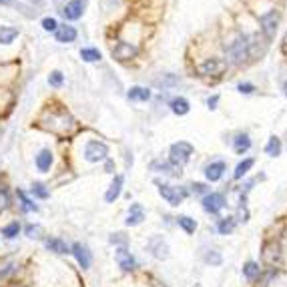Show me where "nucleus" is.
<instances>
[{
	"mask_svg": "<svg viewBox=\"0 0 287 287\" xmlns=\"http://www.w3.org/2000/svg\"><path fill=\"white\" fill-rule=\"evenodd\" d=\"M225 169H227V165H225L223 161H215V163H211V165H207V167H205V177H207V181H211V183L221 181V179H223V173H225Z\"/></svg>",
	"mask_w": 287,
	"mask_h": 287,
	"instance_id": "f8f14e48",
	"label": "nucleus"
},
{
	"mask_svg": "<svg viewBox=\"0 0 287 287\" xmlns=\"http://www.w3.org/2000/svg\"><path fill=\"white\" fill-rule=\"evenodd\" d=\"M235 225H237L235 217H223V219H219V223H217V231H219L221 235H231V233L235 231Z\"/></svg>",
	"mask_w": 287,
	"mask_h": 287,
	"instance_id": "aec40b11",
	"label": "nucleus"
},
{
	"mask_svg": "<svg viewBox=\"0 0 287 287\" xmlns=\"http://www.w3.org/2000/svg\"><path fill=\"white\" fill-rule=\"evenodd\" d=\"M46 249H50V251H54V253H70V247L63 241V239H59V237H50V239H46Z\"/></svg>",
	"mask_w": 287,
	"mask_h": 287,
	"instance_id": "6ab92c4d",
	"label": "nucleus"
},
{
	"mask_svg": "<svg viewBox=\"0 0 287 287\" xmlns=\"http://www.w3.org/2000/svg\"><path fill=\"white\" fill-rule=\"evenodd\" d=\"M43 28L48 30V32H52V30L59 28V22H56L54 18H44V21H43Z\"/></svg>",
	"mask_w": 287,
	"mask_h": 287,
	"instance_id": "4c0bfd02",
	"label": "nucleus"
},
{
	"mask_svg": "<svg viewBox=\"0 0 287 287\" xmlns=\"http://www.w3.org/2000/svg\"><path fill=\"white\" fill-rule=\"evenodd\" d=\"M285 239H287V235H285Z\"/></svg>",
	"mask_w": 287,
	"mask_h": 287,
	"instance_id": "de8ad7c7",
	"label": "nucleus"
},
{
	"mask_svg": "<svg viewBox=\"0 0 287 287\" xmlns=\"http://www.w3.org/2000/svg\"><path fill=\"white\" fill-rule=\"evenodd\" d=\"M76 38V28L74 26H61V28H56V43H72Z\"/></svg>",
	"mask_w": 287,
	"mask_h": 287,
	"instance_id": "a211bd4d",
	"label": "nucleus"
},
{
	"mask_svg": "<svg viewBox=\"0 0 287 287\" xmlns=\"http://www.w3.org/2000/svg\"><path fill=\"white\" fill-rule=\"evenodd\" d=\"M283 92H285V97H287V81H285V85H283Z\"/></svg>",
	"mask_w": 287,
	"mask_h": 287,
	"instance_id": "49530a36",
	"label": "nucleus"
},
{
	"mask_svg": "<svg viewBox=\"0 0 287 287\" xmlns=\"http://www.w3.org/2000/svg\"><path fill=\"white\" fill-rule=\"evenodd\" d=\"M191 155H193V147H191L189 143H185V141H179V143L171 145V159L169 161L173 165H177V167H181L191 159Z\"/></svg>",
	"mask_w": 287,
	"mask_h": 287,
	"instance_id": "f03ea898",
	"label": "nucleus"
},
{
	"mask_svg": "<svg viewBox=\"0 0 287 287\" xmlns=\"http://www.w3.org/2000/svg\"><path fill=\"white\" fill-rule=\"evenodd\" d=\"M177 225L183 229L185 233H189V235L195 233V229H197V221L191 219L189 215H179V217H177Z\"/></svg>",
	"mask_w": 287,
	"mask_h": 287,
	"instance_id": "393cba45",
	"label": "nucleus"
},
{
	"mask_svg": "<svg viewBox=\"0 0 287 287\" xmlns=\"http://www.w3.org/2000/svg\"><path fill=\"white\" fill-rule=\"evenodd\" d=\"M85 6H87V0H70V2L63 8V14H65V18H68V21H79L85 12Z\"/></svg>",
	"mask_w": 287,
	"mask_h": 287,
	"instance_id": "9d476101",
	"label": "nucleus"
},
{
	"mask_svg": "<svg viewBox=\"0 0 287 287\" xmlns=\"http://www.w3.org/2000/svg\"><path fill=\"white\" fill-rule=\"evenodd\" d=\"M18 233H21V223H18V221H12V223H8L6 227H2V235H4L6 239L18 237Z\"/></svg>",
	"mask_w": 287,
	"mask_h": 287,
	"instance_id": "7c9ffc66",
	"label": "nucleus"
},
{
	"mask_svg": "<svg viewBox=\"0 0 287 287\" xmlns=\"http://www.w3.org/2000/svg\"><path fill=\"white\" fill-rule=\"evenodd\" d=\"M81 56H83V61H87V63H97V61H101V52L97 48H83L81 50Z\"/></svg>",
	"mask_w": 287,
	"mask_h": 287,
	"instance_id": "2f4dec72",
	"label": "nucleus"
},
{
	"mask_svg": "<svg viewBox=\"0 0 287 287\" xmlns=\"http://www.w3.org/2000/svg\"><path fill=\"white\" fill-rule=\"evenodd\" d=\"M191 187H193L195 193H203V195H209V193H211V191H209V187H207V185H203V183H193Z\"/></svg>",
	"mask_w": 287,
	"mask_h": 287,
	"instance_id": "ea45409f",
	"label": "nucleus"
},
{
	"mask_svg": "<svg viewBox=\"0 0 287 287\" xmlns=\"http://www.w3.org/2000/svg\"><path fill=\"white\" fill-rule=\"evenodd\" d=\"M237 219L239 221H249V211H247V209L245 207H239V211H237Z\"/></svg>",
	"mask_w": 287,
	"mask_h": 287,
	"instance_id": "79ce46f5",
	"label": "nucleus"
},
{
	"mask_svg": "<svg viewBox=\"0 0 287 287\" xmlns=\"http://www.w3.org/2000/svg\"><path fill=\"white\" fill-rule=\"evenodd\" d=\"M237 90H239V92H245V94H249V92H253V90H255V87H253V85H249V83H241V85L237 87Z\"/></svg>",
	"mask_w": 287,
	"mask_h": 287,
	"instance_id": "a19ab883",
	"label": "nucleus"
},
{
	"mask_svg": "<svg viewBox=\"0 0 287 287\" xmlns=\"http://www.w3.org/2000/svg\"><path fill=\"white\" fill-rule=\"evenodd\" d=\"M159 195L169 203V205H173V207H177V205H181V201L189 195L185 189H175V187H171V185H163V183H159Z\"/></svg>",
	"mask_w": 287,
	"mask_h": 287,
	"instance_id": "20e7f679",
	"label": "nucleus"
},
{
	"mask_svg": "<svg viewBox=\"0 0 287 287\" xmlns=\"http://www.w3.org/2000/svg\"><path fill=\"white\" fill-rule=\"evenodd\" d=\"M243 275L247 281H255L259 275H261V267L255 263V261H247L243 265Z\"/></svg>",
	"mask_w": 287,
	"mask_h": 287,
	"instance_id": "4be33fe9",
	"label": "nucleus"
},
{
	"mask_svg": "<svg viewBox=\"0 0 287 287\" xmlns=\"http://www.w3.org/2000/svg\"><path fill=\"white\" fill-rule=\"evenodd\" d=\"M265 153L269 157H279V153H281V141H279V137H271L269 139V143L265 145Z\"/></svg>",
	"mask_w": 287,
	"mask_h": 287,
	"instance_id": "bb28decb",
	"label": "nucleus"
},
{
	"mask_svg": "<svg viewBox=\"0 0 287 287\" xmlns=\"http://www.w3.org/2000/svg\"><path fill=\"white\" fill-rule=\"evenodd\" d=\"M147 247L151 255L155 259H167L169 257V245L165 243V239L161 235H153L149 241H147Z\"/></svg>",
	"mask_w": 287,
	"mask_h": 287,
	"instance_id": "0eeeda50",
	"label": "nucleus"
},
{
	"mask_svg": "<svg viewBox=\"0 0 287 287\" xmlns=\"http://www.w3.org/2000/svg\"><path fill=\"white\" fill-rule=\"evenodd\" d=\"M217 101H219L217 97H213V99H209V101H207V105H209V109H215V105H217Z\"/></svg>",
	"mask_w": 287,
	"mask_h": 287,
	"instance_id": "37998d69",
	"label": "nucleus"
},
{
	"mask_svg": "<svg viewBox=\"0 0 287 287\" xmlns=\"http://www.w3.org/2000/svg\"><path fill=\"white\" fill-rule=\"evenodd\" d=\"M279 21H281L279 10H269V12H265V14L259 16V24H261V30H263L267 41H271V38L275 36Z\"/></svg>",
	"mask_w": 287,
	"mask_h": 287,
	"instance_id": "f257e3e1",
	"label": "nucleus"
},
{
	"mask_svg": "<svg viewBox=\"0 0 287 287\" xmlns=\"http://www.w3.org/2000/svg\"><path fill=\"white\" fill-rule=\"evenodd\" d=\"M107 155H109V147L101 141H88L85 147V159L90 163H99L107 159Z\"/></svg>",
	"mask_w": 287,
	"mask_h": 287,
	"instance_id": "7ed1b4c3",
	"label": "nucleus"
},
{
	"mask_svg": "<svg viewBox=\"0 0 287 287\" xmlns=\"http://www.w3.org/2000/svg\"><path fill=\"white\" fill-rule=\"evenodd\" d=\"M114 259H117L119 267L123 271H132L135 269V257L131 255V251L127 249V247H117V251H114Z\"/></svg>",
	"mask_w": 287,
	"mask_h": 287,
	"instance_id": "1a4fd4ad",
	"label": "nucleus"
},
{
	"mask_svg": "<svg viewBox=\"0 0 287 287\" xmlns=\"http://www.w3.org/2000/svg\"><path fill=\"white\" fill-rule=\"evenodd\" d=\"M26 235H28L30 239H41V237H43V227L30 223V225L26 227Z\"/></svg>",
	"mask_w": 287,
	"mask_h": 287,
	"instance_id": "72a5a7b5",
	"label": "nucleus"
},
{
	"mask_svg": "<svg viewBox=\"0 0 287 287\" xmlns=\"http://www.w3.org/2000/svg\"><path fill=\"white\" fill-rule=\"evenodd\" d=\"M8 195H6V191H0V213H2V211H6V209H8Z\"/></svg>",
	"mask_w": 287,
	"mask_h": 287,
	"instance_id": "58836bf2",
	"label": "nucleus"
},
{
	"mask_svg": "<svg viewBox=\"0 0 287 287\" xmlns=\"http://www.w3.org/2000/svg\"><path fill=\"white\" fill-rule=\"evenodd\" d=\"M16 36H18V30L16 28H10V26H2V28H0V43H2V44H10Z\"/></svg>",
	"mask_w": 287,
	"mask_h": 287,
	"instance_id": "cd10ccee",
	"label": "nucleus"
},
{
	"mask_svg": "<svg viewBox=\"0 0 287 287\" xmlns=\"http://www.w3.org/2000/svg\"><path fill=\"white\" fill-rule=\"evenodd\" d=\"M151 171H155V173H163V175H171V177H179L181 175V167L173 165L171 161H153L151 163Z\"/></svg>",
	"mask_w": 287,
	"mask_h": 287,
	"instance_id": "9b49d317",
	"label": "nucleus"
},
{
	"mask_svg": "<svg viewBox=\"0 0 287 287\" xmlns=\"http://www.w3.org/2000/svg\"><path fill=\"white\" fill-rule=\"evenodd\" d=\"M123 183H125V177L123 175H117L112 179V183H110V187H109V191H107V195H105V201L107 203H114L119 199V195H121V189H123Z\"/></svg>",
	"mask_w": 287,
	"mask_h": 287,
	"instance_id": "4468645a",
	"label": "nucleus"
},
{
	"mask_svg": "<svg viewBox=\"0 0 287 287\" xmlns=\"http://www.w3.org/2000/svg\"><path fill=\"white\" fill-rule=\"evenodd\" d=\"M70 253L76 257V261H79V265L83 267V269H88V267H90L92 255H90V251H88L87 245H83V243H72Z\"/></svg>",
	"mask_w": 287,
	"mask_h": 287,
	"instance_id": "6e6552de",
	"label": "nucleus"
},
{
	"mask_svg": "<svg viewBox=\"0 0 287 287\" xmlns=\"http://www.w3.org/2000/svg\"><path fill=\"white\" fill-rule=\"evenodd\" d=\"M253 159H243L239 165H237V169H235V173H233V177L235 179H241V177H245L247 175V171H249L251 167H253Z\"/></svg>",
	"mask_w": 287,
	"mask_h": 287,
	"instance_id": "c756f323",
	"label": "nucleus"
},
{
	"mask_svg": "<svg viewBox=\"0 0 287 287\" xmlns=\"http://www.w3.org/2000/svg\"><path fill=\"white\" fill-rule=\"evenodd\" d=\"M112 167H114L112 161H107V173H112Z\"/></svg>",
	"mask_w": 287,
	"mask_h": 287,
	"instance_id": "c03bdc74",
	"label": "nucleus"
},
{
	"mask_svg": "<svg viewBox=\"0 0 287 287\" xmlns=\"http://www.w3.org/2000/svg\"><path fill=\"white\" fill-rule=\"evenodd\" d=\"M201 205H203V209H205L207 213L217 215L221 209L227 205V201H225V195H223V193H209V195L203 197Z\"/></svg>",
	"mask_w": 287,
	"mask_h": 287,
	"instance_id": "423d86ee",
	"label": "nucleus"
},
{
	"mask_svg": "<svg viewBox=\"0 0 287 287\" xmlns=\"http://www.w3.org/2000/svg\"><path fill=\"white\" fill-rule=\"evenodd\" d=\"M143 221H145V211H143V207H141L139 203H132V205L129 207V217L125 219V225L137 227V225H141Z\"/></svg>",
	"mask_w": 287,
	"mask_h": 287,
	"instance_id": "ddd939ff",
	"label": "nucleus"
},
{
	"mask_svg": "<svg viewBox=\"0 0 287 287\" xmlns=\"http://www.w3.org/2000/svg\"><path fill=\"white\" fill-rule=\"evenodd\" d=\"M32 195L38 197V199H48V191L44 189V185L34 183V185H32Z\"/></svg>",
	"mask_w": 287,
	"mask_h": 287,
	"instance_id": "f704fd0d",
	"label": "nucleus"
},
{
	"mask_svg": "<svg viewBox=\"0 0 287 287\" xmlns=\"http://www.w3.org/2000/svg\"><path fill=\"white\" fill-rule=\"evenodd\" d=\"M110 243L121 245V247H127V245H129V239H127L123 233H112V235H110Z\"/></svg>",
	"mask_w": 287,
	"mask_h": 287,
	"instance_id": "e433bc0d",
	"label": "nucleus"
},
{
	"mask_svg": "<svg viewBox=\"0 0 287 287\" xmlns=\"http://www.w3.org/2000/svg\"><path fill=\"white\" fill-rule=\"evenodd\" d=\"M50 165H52V153L48 149H43L36 155V167H38L41 173H46V171L50 169Z\"/></svg>",
	"mask_w": 287,
	"mask_h": 287,
	"instance_id": "f3484780",
	"label": "nucleus"
},
{
	"mask_svg": "<svg viewBox=\"0 0 287 287\" xmlns=\"http://www.w3.org/2000/svg\"><path fill=\"white\" fill-rule=\"evenodd\" d=\"M127 97H129V101H149L151 99V90L143 88V87H132Z\"/></svg>",
	"mask_w": 287,
	"mask_h": 287,
	"instance_id": "b1692460",
	"label": "nucleus"
},
{
	"mask_svg": "<svg viewBox=\"0 0 287 287\" xmlns=\"http://www.w3.org/2000/svg\"><path fill=\"white\" fill-rule=\"evenodd\" d=\"M225 68H227V65L223 61H219V59H209V61H205L201 65L203 74H221Z\"/></svg>",
	"mask_w": 287,
	"mask_h": 287,
	"instance_id": "dca6fc26",
	"label": "nucleus"
},
{
	"mask_svg": "<svg viewBox=\"0 0 287 287\" xmlns=\"http://www.w3.org/2000/svg\"><path fill=\"white\" fill-rule=\"evenodd\" d=\"M135 54H137V48L127 44V43H121L117 48H114V56H117V59H121V61L131 59V56H135Z\"/></svg>",
	"mask_w": 287,
	"mask_h": 287,
	"instance_id": "5701e85b",
	"label": "nucleus"
},
{
	"mask_svg": "<svg viewBox=\"0 0 287 287\" xmlns=\"http://www.w3.org/2000/svg\"><path fill=\"white\" fill-rule=\"evenodd\" d=\"M0 4H4V6H10V4H14V0H0Z\"/></svg>",
	"mask_w": 287,
	"mask_h": 287,
	"instance_id": "a18cd8bd",
	"label": "nucleus"
},
{
	"mask_svg": "<svg viewBox=\"0 0 287 287\" xmlns=\"http://www.w3.org/2000/svg\"><path fill=\"white\" fill-rule=\"evenodd\" d=\"M171 110H173L175 114H179V117H183V114L189 112V101L183 99V97H177L171 101Z\"/></svg>",
	"mask_w": 287,
	"mask_h": 287,
	"instance_id": "a878e982",
	"label": "nucleus"
},
{
	"mask_svg": "<svg viewBox=\"0 0 287 287\" xmlns=\"http://www.w3.org/2000/svg\"><path fill=\"white\" fill-rule=\"evenodd\" d=\"M227 52L229 56L233 59V63H243L247 56H249V46H247V38L245 36H239L235 43H231L227 46Z\"/></svg>",
	"mask_w": 287,
	"mask_h": 287,
	"instance_id": "39448f33",
	"label": "nucleus"
},
{
	"mask_svg": "<svg viewBox=\"0 0 287 287\" xmlns=\"http://www.w3.org/2000/svg\"><path fill=\"white\" fill-rule=\"evenodd\" d=\"M203 259H205V263H207V265H211V267H219V265L223 263L221 253H219V251H215V249H209V251L203 255Z\"/></svg>",
	"mask_w": 287,
	"mask_h": 287,
	"instance_id": "c85d7f7f",
	"label": "nucleus"
},
{
	"mask_svg": "<svg viewBox=\"0 0 287 287\" xmlns=\"http://www.w3.org/2000/svg\"><path fill=\"white\" fill-rule=\"evenodd\" d=\"M18 199H21L22 201V209H24V211H38V207L26 197V193H24V191H18Z\"/></svg>",
	"mask_w": 287,
	"mask_h": 287,
	"instance_id": "473e14b6",
	"label": "nucleus"
},
{
	"mask_svg": "<svg viewBox=\"0 0 287 287\" xmlns=\"http://www.w3.org/2000/svg\"><path fill=\"white\" fill-rule=\"evenodd\" d=\"M233 147H235V153H237V155H245V153L251 149V139H249V135H237L235 141H233Z\"/></svg>",
	"mask_w": 287,
	"mask_h": 287,
	"instance_id": "412c9836",
	"label": "nucleus"
},
{
	"mask_svg": "<svg viewBox=\"0 0 287 287\" xmlns=\"http://www.w3.org/2000/svg\"><path fill=\"white\" fill-rule=\"evenodd\" d=\"M48 83H50L52 87H61V85L65 83V76H63L59 70H54V72H50V76H48Z\"/></svg>",
	"mask_w": 287,
	"mask_h": 287,
	"instance_id": "c9c22d12",
	"label": "nucleus"
},
{
	"mask_svg": "<svg viewBox=\"0 0 287 287\" xmlns=\"http://www.w3.org/2000/svg\"><path fill=\"white\" fill-rule=\"evenodd\" d=\"M263 259H265V263H269V265L281 263V247L277 243H267L265 251H263Z\"/></svg>",
	"mask_w": 287,
	"mask_h": 287,
	"instance_id": "2eb2a0df",
	"label": "nucleus"
}]
</instances>
